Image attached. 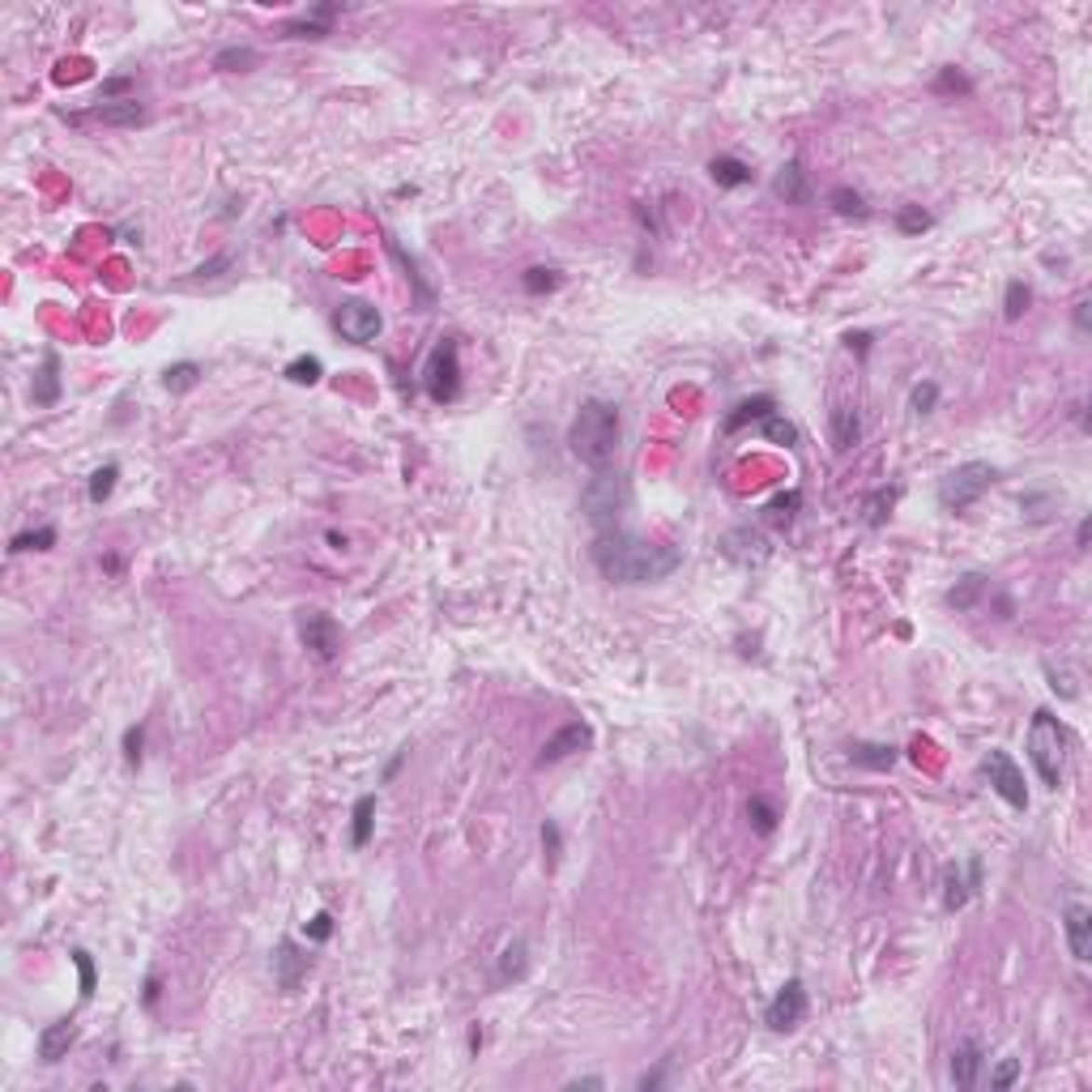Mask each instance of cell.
I'll use <instances>...</instances> for the list:
<instances>
[{"label": "cell", "instance_id": "cell-1", "mask_svg": "<svg viewBox=\"0 0 1092 1092\" xmlns=\"http://www.w3.org/2000/svg\"><path fill=\"white\" fill-rule=\"evenodd\" d=\"M597 572L615 585H653V580H666L678 564H683V551L670 542H648V538L632 534V529H602L594 534L589 546Z\"/></svg>", "mask_w": 1092, "mask_h": 1092}, {"label": "cell", "instance_id": "cell-2", "mask_svg": "<svg viewBox=\"0 0 1092 1092\" xmlns=\"http://www.w3.org/2000/svg\"><path fill=\"white\" fill-rule=\"evenodd\" d=\"M623 444V418H619L615 402H602V397H589L580 402L577 418L567 427V448L580 466L589 470H610Z\"/></svg>", "mask_w": 1092, "mask_h": 1092}, {"label": "cell", "instance_id": "cell-3", "mask_svg": "<svg viewBox=\"0 0 1092 1092\" xmlns=\"http://www.w3.org/2000/svg\"><path fill=\"white\" fill-rule=\"evenodd\" d=\"M632 508V486L619 470H594V478L580 491V512L594 526V534L602 529H619L623 526V512Z\"/></svg>", "mask_w": 1092, "mask_h": 1092}, {"label": "cell", "instance_id": "cell-4", "mask_svg": "<svg viewBox=\"0 0 1092 1092\" xmlns=\"http://www.w3.org/2000/svg\"><path fill=\"white\" fill-rule=\"evenodd\" d=\"M1029 764L1037 769L1045 789L1062 785V772H1067V730L1054 717L1050 708H1037L1029 721Z\"/></svg>", "mask_w": 1092, "mask_h": 1092}, {"label": "cell", "instance_id": "cell-5", "mask_svg": "<svg viewBox=\"0 0 1092 1092\" xmlns=\"http://www.w3.org/2000/svg\"><path fill=\"white\" fill-rule=\"evenodd\" d=\"M994 478H999V470H994L990 461H964V466L948 470V474L939 478V508L961 516L964 508H973L986 491H990Z\"/></svg>", "mask_w": 1092, "mask_h": 1092}, {"label": "cell", "instance_id": "cell-6", "mask_svg": "<svg viewBox=\"0 0 1092 1092\" xmlns=\"http://www.w3.org/2000/svg\"><path fill=\"white\" fill-rule=\"evenodd\" d=\"M423 389L435 405H453L461 397V346L457 337H440L423 363Z\"/></svg>", "mask_w": 1092, "mask_h": 1092}, {"label": "cell", "instance_id": "cell-7", "mask_svg": "<svg viewBox=\"0 0 1092 1092\" xmlns=\"http://www.w3.org/2000/svg\"><path fill=\"white\" fill-rule=\"evenodd\" d=\"M981 777L990 781V789L999 794L1012 811H1029V785H1024V772L1003 747H990L981 759Z\"/></svg>", "mask_w": 1092, "mask_h": 1092}, {"label": "cell", "instance_id": "cell-8", "mask_svg": "<svg viewBox=\"0 0 1092 1092\" xmlns=\"http://www.w3.org/2000/svg\"><path fill=\"white\" fill-rule=\"evenodd\" d=\"M334 329L350 346H372L375 337H380V329H385V316H380L375 304H367V299H342V304L334 307Z\"/></svg>", "mask_w": 1092, "mask_h": 1092}, {"label": "cell", "instance_id": "cell-9", "mask_svg": "<svg viewBox=\"0 0 1092 1092\" xmlns=\"http://www.w3.org/2000/svg\"><path fill=\"white\" fill-rule=\"evenodd\" d=\"M981 880H986V862H981V853H973L964 867L948 862V867H943V909L961 913L964 905L981 892Z\"/></svg>", "mask_w": 1092, "mask_h": 1092}, {"label": "cell", "instance_id": "cell-10", "mask_svg": "<svg viewBox=\"0 0 1092 1092\" xmlns=\"http://www.w3.org/2000/svg\"><path fill=\"white\" fill-rule=\"evenodd\" d=\"M294 627H299V640H304V648L312 653V658L334 662L337 653H342V623H337L334 615H324V610H304Z\"/></svg>", "mask_w": 1092, "mask_h": 1092}, {"label": "cell", "instance_id": "cell-11", "mask_svg": "<svg viewBox=\"0 0 1092 1092\" xmlns=\"http://www.w3.org/2000/svg\"><path fill=\"white\" fill-rule=\"evenodd\" d=\"M802 1020H807V986H802V977H789L764 1007V1024L772 1032H794Z\"/></svg>", "mask_w": 1092, "mask_h": 1092}, {"label": "cell", "instance_id": "cell-12", "mask_svg": "<svg viewBox=\"0 0 1092 1092\" xmlns=\"http://www.w3.org/2000/svg\"><path fill=\"white\" fill-rule=\"evenodd\" d=\"M61 120L69 124H102V129H132V124L145 120V107L137 99H120V102H99L90 112H61Z\"/></svg>", "mask_w": 1092, "mask_h": 1092}, {"label": "cell", "instance_id": "cell-13", "mask_svg": "<svg viewBox=\"0 0 1092 1092\" xmlns=\"http://www.w3.org/2000/svg\"><path fill=\"white\" fill-rule=\"evenodd\" d=\"M269 969H273V981H278V990H286V994H294L299 986H304V977H307V969H312V956H307L304 948L294 939H282L278 948H273V961H269Z\"/></svg>", "mask_w": 1092, "mask_h": 1092}, {"label": "cell", "instance_id": "cell-14", "mask_svg": "<svg viewBox=\"0 0 1092 1092\" xmlns=\"http://www.w3.org/2000/svg\"><path fill=\"white\" fill-rule=\"evenodd\" d=\"M589 747H594V730H589L585 721H567L559 734H551V739L542 743V751H538V769H551V764L577 756V751H589Z\"/></svg>", "mask_w": 1092, "mask_h": 1092}, {"label": "cell", "instance_id": "cell-15", "mask_svg": "<svg viewBox=\"0 0 1092 1092\" xmlns=\"http://www.w3.org/2000/svg\"><path fill=\"white\" fill-rule=\"evenodd\" d=\"M1062 931H1067L1072 961L1088 964L1092 961V909L1084 900H1067V909H1062Z\"/></svg>", "mask_w": 1092, "mask_h": 1092}, {"label": "cell", "instance_id": "cell-16", "mask_svg": "<svg viewBox=\"0 0 1092 1092\" xmlns=\"http://www.w3.org/2000/svg\"><path fill=\"white\" fill-rule=\"evenodd\" d=\"M337 13H342L337 0H329V5H312L307 13L282 21V39H324V34H334Z\"/></svg>", "mask_w": 1092, "mask_h": 1092}, {"label": "cell", "instance_id": "cell-17", "mask_svg": "<svg viewBox=\"0 0 1092 1092\" xmlns=\"http://www.w3.org/2000/svg\"><path fill=\"white\" fill-rule=\"evenodd\" d=\"M981 1067H986V1050H981V1042L977 1037H964V1042L951 1050L948 1075H951V1084H956L961 1092H969L973 1084L981 1080Z\"/></svg>", "mask_w": 1092, "mask_h": 1092}, {"label": "cell", "instance_id": "cell-18", "mask_svg": "<svg viewBox=\"0 0 1092 1092\" xmlns=\"http://www.w3.org/2000/svg\"><path fill=\"white\" fill-rule=\"evenodd\" d=\"M721 551H726L734 564H764V559H769V538L751 526H739L721 538Z\"/></svg>", "mask_w": 1092, "mask_h": 1092}, {"label": "cell", "instance_id": "cell-19", "mask_svg": "<svg viewBox=\"0 0 1092 1092\" xmlns=\"http://www.w3.org/2000/svg\"><path fill=\"white\" fill-rule=\"evenodd\" d=\"M828 440H832V453H853L862 444V415L853 405H832L828 415Z\"/></svg>", "mask_w": 1092, "mask_h": 1092}, {"label": "cell", "instance_id": "cell-20", "mask_svg": "<svg viewBox=\"0 0 1092 1092\" xmlns=\"http://www.w3.org/2000/svg\"><path fill=\"white\" fill-rule=\"evenodd\" d=\"M61 393H64V385H61V354H56V350H48V354H43V363H39V372H34L31 402L48 410V405H56V402H61Z\"/></svg>", "mask_w": 1092, "mask_h": 1092}, {"label": "cell", "instance_id": "cell-21", "mask_svg": "<svg viewBox=\"0 0 1092 1092\" xmlns=\"http://www.w3.org/2000/svg\"><path fill=\"white\" fill-rule=\"evenodd\" d=\"M73 1042H77V1020H73V1016H64V1020L48 1024V1029L39 1032V1058L43 1062H61L64 1054H69Z\"/></svg>", "mask_w": 1092, "mask_h": 1092}, {"label": "cell", "instance_id": "cell-22", "mask_svg": "<svg viewBox=\"0 0 1092 1092\" xmlns=\"http://www.w3.org/2000/svg\"><path fill=\"white\" fill-rule=\"evenodd\" d=\"M769 415H777V397H769V393H759V397H747V402H739L734 410L726 415V423H721V431L726 435H734V431H743L747 423H759V418H769Z\"/></svg>", "mask_w": 1092, "mask_h": 1092}, {"label": "cell", "instance_id": "cell-23", "mask_svg": "<svg viewBox=\"0 0 1092 1092\" xmlns=\"http://www.w3.org/2000/svg\"><path fill=\"white\" fill-rule=\"evenodd\" d=\"M986 589H990V577H986V572H964V577L948 589V607L961 610V615H969V610H977V602L986 597Z\"/></svg>", "mask_w": 1092, "mask_h": 1092}, {"label": "cell", "instance_id": "cell-24", "mask_svg": "<svg viewBox=\"0 0 1092 1092\" xmlns=\"http://www.w3.org/2000/svg\"><path fill=\"white\" fill-rule=\"evenodd\" d=\"M772 188H777V197H785V205H811V184H807V171H802L799 158H789L785 167H781Z\"/></svg>", "mask_w": 1092, "mask_h": 1092}, {"label": "cell", "instance_id": "cell-25", "mask_svg": "<svg viewBox=\"0 0 1092 1092\" xmlns=\"http://www.w3.org/2000/svg\"><path fill=\"white\" fill-rule=\"evenodd\" d=\"M708 175H713V184H717V188H747V184L756 180L751 162L734 158V154H717V158L708 162Z\"/></svg>", "mask_w": 1092, "mask_h": 1092}, {"label": "cell", "instance_id": "cell-26", "mask_svg": "<svg viewBox=\"0 0 1092 1092\" xmlns=\"http://www.w3.org/2000/svg\"><path fill=\"white\" fill-rule=\"evenodd\" d=\"M900 751L892 747V743H853L850 747V764H858V769H870V772H888L896 769Z\"/></svg>", "mask_w": 1092, "mask_h": 1092}, {"label": "cell", "instance_id": "cell-27", "mask_svg": "<svg viewBox=\"0 0 1092 1092\" xmlns=\"http://www.w3.org/2000/svg\"><path fill=\"white\" fill-rule=\"evenodd\" d=\"M526 973H529V948H526V939H512L504 951H499L496 981H499V986H508V981H521Z\"/></svg>", "mask_w": 1092, "mask_h": 1092}, {"label": "cell", "instance_id": "cell-28", "mask_svg": "<svg viewBox=\"0 0 1092 1092\" xmlns=\"http://www.w3.org/2000/svg\"><path fill=\"white\" fill-rule=\"evenodd\" d=\"M350 845L354 850H367L372 845V832H375V794H363V799L354 802L350 811Z\"/></svg>", "mask_w": 1092, "mask_h": 1092}, {"label": "cell", "instance_id": "cell-29", "mask_svg": "<svg viewBox=\"0 0 1092 1092\" xmlns=\"http://www.w3.org/2000/svg\"><path fill=\"white\" fill-rule=\"evenodd\" d=\"M896 499H900V486H880V491H870V496L862 499V521H867L870 529L888 526V516H892V508H896Z\"/></svg>", "mask_w": 1092, "mask_h": 1092}, {"label": "cell", "instance_id": "cell-30", "mask_svg": "<svg viewBox=\"0 0 1092 1092\" xmlns=\"http://www.w3.org/2000/svg\"><path fill=\"white\" fill-rule=\"evenodd\" d=\"M201 363H193V359H184V363H171L167 372H162V389L167 393H193L197 385H201Z\"/></svg>", "mask_w": 1092, "mask_h": 1092}, {"label": "cell", "instance_id": "cell-31", "mask_svg": "<svg viewBox=\"0 0 1092 1092\" xmlns=\"http://www.w3.org/2000/svg\"><path fill=\"white\" fill-rule=\"evenodd\" d=\"M828 205L840 213V218H858V223H862V218H870L867 197H862L858 188H850V184H837V188L828 193Z\"/></svg>", "mask_w": 1092, "mask_h": 1092}, {"label": "cell", "instance_id": "cell-32", "mask_svg": "<svg viewBox=\"0 0 1092 1092\" xmlns=\"http://www.w3.org/2000/svg\"><path fill=\"white\" fill-rule=\"evenodd\" d=\"M282 375L291 380V385H304V389H312V385H321V375H324V363L316 359V354H294L291 363L282 367Z\"/></svg>", "mask_w": 1092, "mask_h": 1092}, {"label": "cell", "instance_id": "cell-33", "mask_svg": "<svg viewBox=\"0 0 1092 1092\" xmlns=\"http://www.w3.org/2000/svg\"><path fill=\"white\" fill-rule=\"evenodd\" d=\"M389 253H393V256H397V261H402L405 278H410V282H415V291H418V307H423V312H427V307H431V304H435V291H431V286H427V282H423V273H418V261H415V256H405V253H402V243H397V239H393V235H389Z\"/></svg>", "mask_w": 1092, "mask_h": 1092}, {"label": "cell", "instance_id": "cell-34", "mask_svg": "<svg viewBox=\"0 0 1092 1092\" xmlns=\"http://www.w3.org/2000/svg\"><path fill=\"white\" fill-rule=\"evenodd\" d=\"M564 286V273L551 269V265H534V269L521 273V291L526 294H551Z\"/></svg>", "mask_w": 1092, "mask_h": 1092}, {"label": "cell", "instance_id": "cell-35", "mask_svg": "<svg viewBox=\"0 0 1092 1092\" xmlns=\"http://www.w3.org/2000/svg\"><path fill=\"white\" fill-rule=\"evenodd\" d=\"M1029 304H1032V286L1024 278H1012L1007 291H1003V321H1020L1029 312Z\"/></svg>", "mask_w": 1092, "mask_h": 1092}, {"label": "cell", "instance_id": "cell-36", "mask_svg": "<svg viewBox=\"0 0 1092 1092\" xmlns=\"http://www.w3.org/2000/svg\"><path fill=\"white\" fill-rule=\"evenodd\" d=\"M759 435L764 440H772V444H781V448H799V427L789 423L785 415H769V418H759Z\"/></svg>", "mask_w": 1092, "mask_h": 1092}, {"label": "cell", "instance_id": "cell-37", "mask_svg": "<svg viewBox=\"0 0 1092 1092\" xmlns=\"http://www.w3.org/2000/svg\"><path fill=\"white\" fill-rule=\"evenodd\" d=\"M747 819H751V828H756L759 837H772L781 815H777V807H772L764 794H751V799H747Z\"/></svg>", "mask_w": 1092, "mask_h": 1092}, {"label": "cell", "instance_id": "cell-38", "mask_svg": "<svg viewBox=\"0 0 1092 1092\" xmlns=\"http://www.w3.org/2000/svg\"><path fill=\"white\" fill-rule=\"evenodd\" d=\"M73 964H77V990H81V1003L94 999V986H99V969H94V956L86 948H73L69 951Z\"/></svg>", "mask_w": 1092, "mask_h": 1092}, {"label": "cell", "instance_id": "cell-39", "mask_svg": "<svg viewBox=\"0 0 1092 1092\" xmlns=\"http://www.w3.org/2000/svg\"><path fill=\"white\" fill-rule=\"evenodd\" d=\"M213 69H223V73H248V69H256V51L231 43V48H223L218 56H213Z\"/></svg>", "mask_w": 1092, "mask_h": 1092}, {"label": "cell", "instance_id": "cell-40", "mask_svg": "<svg viewBox=\"0 0 1092 1092\" xmlns=\"http://www.w3.org/2000/svg\"><path fill=\"white\" fill-rule=\"evenodd\" d=\"M51 546H56V529L39 526V529H26V534H13L9 555H21V551H51Z\"/></svg>", "mask_w": 1092, "mask_h": 1092}, {"label": "cell", "instance_id": "cell-41", "mask_svg": "<svg viewBox=\"0 0 1092 1092\" xmlns=\"http://www.w3.org/2000/svg\"><path fill=\"white\" fill-rule=\"evenodd\" d=\"M799 508H802V491H785V496H777L769 508H764V512H769V521L777 529H789V526H794V512H799Z\"/></svg>", "mask_w": 1092, "mask_h": 1092}, {"label": "cell", "instance_id": "cell-42", "mask_svg": "<svg viewBox=\"0 0 1092 1092\" xmlns=\"http://www.w3.org/2000/svg\"><path fill=\"white\" fill-rule=\"evenodd\" d=\"M931 226H935V218H931V210H921V205H900L896 210L900 235H921V231H931Z\"/></svg>", "mask_w": 1092, "mask_h": 1092}, {"label": "cell", "instance_id": "cell-43", "mask_svg": "<svg viewBox=\"0 0 1092 1092\" xmlns=\"http://www.w3.org/2000/svg\"><path fill=\"white\" fill-rule=\"evenodd\" d=\"M116 478H120V466L116 461H107V466H99L90 474V504H107L116 491Z\"/></svg>", "mask_w": 1092, "mask_h": 1092}, {"label": "cell", "instance_id": "cell-44", "mask_svg": "<svg viewBox=\"0 0 1092 1092\" xmlns=\"http://www.w3.org/2000/svg\"><path fill=\"white\" fill-rule=\"evenodd\" d=\"M1042 670H1045V678H1050V691H1058L1062 700H1075V696H1080V688H1075V670L1067 666V662H1058V666H1054V662H1045Z\"/></svg>", "mask_w": 1092, "mask_h": 1092}, {"label": "cell", "instance_id": "cell-45", "mask_svg": "<svg viewBox=\"0 0 1092 1092\" xmlns=\"http://www.w3.org/2000/svg\"><path fill=\"white\" fill-rule=\"evenodd\" d=\"M935 94H961V99H969V94H973V81L964 77L956 64H943L939 77H935Z\"/></svg>", "mask_w": 1092, "mask_h": 1092}, {"label": "cell", "instance_id": "cell-46", "mask_svg": "<svg viewBox=\"0 0 1092 1092\" xmlns=\"http://www.w3.org/2000/svg\"><path fill=\"white\" fill-rule=\"evenodd\" d=\"M935 405H939V385L935 380H921V385L909 389V415H931Z\"/></svg>", "mask_w": 1092, "mask_h": 1092}, {"label": "cell", "instance_id": "cell-47", "mask_svg": "<svg viewBox=\"0 0 1092 1092\" xmlns=\"http://www.w3.org/2000/svg\"><path fill=\"white\" fill-rule=\"evenodd\" d=\"M1016 1080H1020V1058H999L994 1062V1072H990V1088L994 1092H1007Z\"/></svg>", "mask_w": 1092, "mask_h": 1092}, {"label": "cell", "instance_id": "cell-48", "mask_svg": "<svg viewBox=\"0 0 1092 1092\" xmlns=\"http://www.w3.org/2000/svg\"><path fill=\"white\" fill-rule=\"evenodd\" d=\"M559 845H564V837H559V824L555 819H542V853H546V870L559 867Z\"/></svg>", "mask_w": 1092, "mask_h": 1092}, {"label": "cell", "instance_id": "cell-49", "mask_svg": "<svg viewBox=\"0 0 1092 1092\" xmlns=\"http://www.w3.org/2000/svg\"><path fill=\"white\" fill-rule=\"evenodd\" d=\"M304 935H307V943H329L334 939V913L329 909L312 913V921H304Z\"/></svg>", "mask_w": 1092, "mask_h": 1092}, {"label": "cell", "instance_id": "cell-50", "mask_svg": "<svg viewBox=\"0 0 1092 1092\" xmlns=\"http://www.w3.org/2000/svg\"><path fill=\"white\" fill-rule=\"evenodd\" d=\"M142 747H145V726H129L124 730V759H129V769H142Z\"/></svg>", "mask_w": 1092, "mask_h": 1092}, {"label": "cell", "instance_id": "cell-51", "mask_svg": "<svg viewBox=\"0 0 1092 1092\" xmlns=\"http://www.w3.org/2000/svg\"><path fill=\"white\" fill-rule=\"evenodd\" d=\"M129 90H132V77H107L99 86V99L102 102H120V99H129Z\"/></svg>", "mask_w": 1092, "mask_h": 1092}, {"label": "cell", "instance_id": "cell-52", "mask_svg": "<svg viewBox=\"0 0 1092 1092\" xmlns=\"http://www.w3.org/2000/svg\"><path fill=\"white\" fill-rule=\"evenodd\" d=\"M666 1072H670V1058H662L653 1072H645L640 1075V1092H653V1088H662L666 1084Z\"/></svg>", "mask_w": 1092, "mask_h": 1092}, {"label": "cell", "instance_id": "cell-53", "mask_svg": "<svg viewBox=\"0 0 1092 1092\" xmlns=\"http://www.w3.org/2000/svg\"><path fill=\"white\" fill-rule=\"evenodd\" d=\"M158 994H162V977L158 973H150V977H145V994H142V1003L150 1007V1012L158 1007Z\"/></svg>", "mask_w": 1092, "mask_h": 1092}, {"label": "cell", "instance_id": "cell-54", "mask_svg": "<svg viewBox=\"0 0 1092 1092\" xmlns=\"http://www.w3.org/2000/svg\"><path fill=\"white\" fill-rule=\"evenodd\" d=\"M1072 321H1075V329H1080V334H1088V329H1092V304H1088V299H1080V304H1075Z\"/></svg>", "mask_w": 1092, "mask_h": 1092}, {"label": "cell", "instance_id": "cell-55", "mask_svg": "<svg viewBox=\"0 0 1092 1092\" xmlns=\"http://www.w3.org/2000/svg\"><path fill=\"white\" fill-rule=\"evenodd\" d=\"M870 342H875L870 334H845V346H850V350H858V359H867V354H870Z\"/></svg>", "mask_w": 1092, "mask_h": 1092}, {"label": "cell", "instance_id": "cell-56", "mask_svg": "<svg viewBox=\"0 0 1092 1092\" xmlns=\"http://www.w3.org/2000/svg\"><path fill=\"white\" fill-rule=\"evenodd\" d=\"M226 265H231V253H223V256H213V261H210V265H201V269H197V278H218V269H226Z\"/></svg>", "mask_w": 1092, "mask_h": 1092}, {"label": "cell", "instance_id": "cell-57", "mask_svg": "<svg viewBox=\"0 0 1092 1092\" xmlns=\"http://www.w3.org/2000/svg\"><path fill=\"white\" fill-rule=\"evenodd\" d=\"M405 756H410V747H402V751H397V756H393V759H389V769H385V781H393V777H397V772H402Z\"/></svg>", "mask_w": 1092, "mask_h": 1092}, {"label": "cell", "instance_id": "cell-58", "mask_svg": "<svg viewBox=\"0 0 1092 1092\" xmlns=\"http://www.w3.org/2000/svg\"><path fill=\"white\" fill-rule=\"evenodd\" d=\"M567 1088L580 1092V1088H602V1075H580V1080H567Z\"/></svg>", "mask_w": 1092, "mask_h": 1092}, {"label": "cell", "instance_id": "cell-59", "mask_svg": "<svg viewBox=\"0 0 1092 1092\" xmlns=\"http://www.w3.org/2000/svg\"><path fill=\"white\" fill-rule=\"evenodd\" d=\"M1088 534H1092V521H1088V516H1084V521H1080V529H1075V546H1080V551H1088Z\"/></svg>", "mask_w": 1092, "mask_h": 1092}]
</instances>
